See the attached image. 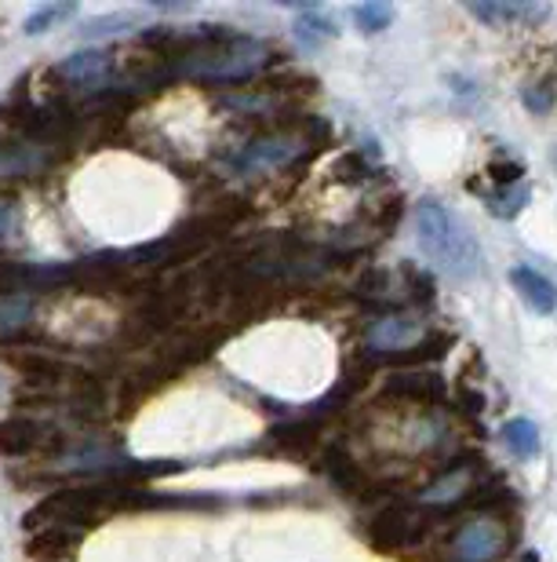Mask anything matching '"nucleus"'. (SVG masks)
I'll return each mask as SVG.
<instances>
[{"label":"nucleus","mask_w":557,"mask_h":562,"mask_svg":"<svg viewBox=\"0 0 557 562\" xmlns=\"http://www.w3.org/2000/svg\"><path fill=\"white\" fill-rule=\"evenodd\" d=\"M416 242L437 270L451 278H474L481 270V248L445 205L423 197L416 205Z\"/></svg>","instance_id":"1"},{"label":"nucleus","mask_w":557,"mask_h":562,"mask_svg":"<svg viewBox=\"0 0 557 562\" xmlns=\"http://www.w3.org/2000/svg\"><path fill=\"white\" fill-rule=\"evenodd\" d=\"M302 147H310L302 132L273 129V132L251 135L248 143H240V147L230 150L226 164L234 172H277V169H288V164H296L302 158Z\"/></svg>","instance_id":"2"},{"label":"nucleus","mask_w":557,"mask_h":562,"mask_svg":"<svg viewBox=\"0 0 557 562\" xmlns=\"http://www.w3.org/2000/svg\"><path fill=\"white\" fill-rule=\"evenodd\" d=\"M437 515H445V512H441V508H416V504L397 501L391 508H383V512L368 523V540H372V548H380V551L412 548L430 529V518H437Z\"/></svg>","instance_id":"3"},{"label":"nucleus","mask_w":557,"mask_h":562,"mask_svg":"<svg viewBox=\"0 0 557 562\" xmlns=\"http://www.w3.org/2000/svg\"><path fill=\"white\" fill-rule=\"evenodd\" d=\"M510 545H513V529L503 523V518L485 515L456 529L448 559L451 562H496Z\"/></svg>","instance_id":"4"},{"label":"nucleus","mask_w":557,"mask_h":562,"mask_svg":"<svg viewBox=\"0 0 557 562\" xmlns=\"http://www.w3.org/2000/svg\"><path fill=\"white\" fill-rule=\"evenodd\" d=\"M66 450V439L59 428L29 413H15L0 420V453L4 456H29V453H59Z\"/></svg>","instance_id":"5"},{"label":"nucleus","mask_w":557,"mask_h":562,"mask_svg":"<svg viewBox=\"0 0 557 562\" xmlns=\"http://www.w3.org/2000/svg\"><path fill=\"white\" fill-rule=\"evenodd\" d=\"M383 391L391 394V399H401V402L445 405L448 380L437 377V372H430V369H405V372H394V377H386Z\"/></svg>","instance_id":"6"},{"label":"nucleus","mask_w":557,"mask_h":562,"mask_svg":"<svg viewBox=\"0 0 557 562\" xmlns=\"http://www.w3.org/2000/svg\"><path fill=\"white\" fill-rule=\"evenodd\" d=\"M62 158L59 150L34 147V143H0V183L4 180H29L51 169Z\"/></svg>","instance_id":"7"},{"label":"nucleus","mask_w":557,"mask_h":562,"mask_svg":"<svg viewBox=\"0 0 557 562\" xmlns=\"http://www.w3.org/2000/svg\"><path fill=\"white\" fill-rule=\"evenodd\" d=\"M318 439H321V424L310 420V416H296V420L277 424L267 435V445L281 456H310Z\"/></svg>","instance_id":"8"},{"label":"nucleus","mask_w":557,"mask_h":562,"mask_svg":"<svg viewBox=\"0 0 557 562\" xmlns=\"http://www.w3.org/2000/svg\"><path fill=\"white\" fill-rule=\"evenodd\" d=\"M55 74L73 88L96 91L99 85H107V77L113 74V59L107 51H81V56H70Z\"/></svg>","instance_id":"9"},{"label":"nucleus","mask_w":557,"mask_h":562,"mask_svg":"<svg viewBox=\"0 0 557 562\" xmlns=\"http://www.w3.org/2000/svg\"><path fill=\"white\" fill-rule=\"evenodd\" d=\"M321 472L329 475V482L339 489V493H364V475H361V464L354 461L350 450L343 442H332L329 450L321 456Z\"/></svg>","instance_id":"10"},{"label":"nucleus","mask_w":557,"mask_h":562,"mask_svg":"<svg viewBox=\"0 0 557 562\" xmlns=\"http://www.w3.org/2000/svg\"><path fill=\"white\" fill-rule=\"evenodd\" d=\"M26 548H29V555L40 562L73 559V551L81 548V534L77 529H62V526H40V529H29Z\"/></svg>","instance_id":"11"},{"label":"nucleus","mask_w":557,"mask_h":562,"mask_svg":"<svg viewBox=\"0 0 557 562\" xmlns=\"http://www.w3.org/2000/svg\"><path fill=\"white\" fill-rule=\"evenodd\" d=\"M510 281H513V289H518L521 300L535 310V315H550V310L557 307V289H554V281L543 278L535 267H513V270H510Z\"/></svg>","instance_id":"12"},{"label":"nucleus","mask_w":557,"mask_h":562,"mask_svg":"<svg viewBox=\"0 0 557 562\" xmlns=\"http://www.w3.org/2000/svg\"><path fill=\"white\" fill-rule=\"evenodd\" d=\"M467 12L481 19V23L488 26H510V23H521V19H543L546 8H535V4H507V0H496V4H488V0H474V4H467Z\"/></svg>","instance_id":"13"},{"label":"nucleus","mask_w":557,"mask_h":562,"mask_svg":"<svg viewBox=\"0 0 557 562\" xmlns=\"http://www.w3.org/2000/svg\"><path fill=\"white\" fill-rule=\"evenodd\" d=\"M34 315V296L29 293H4L0 296V337H18Z\"/></svg>","instance_id":"14"},{"label":"nucleus","mask_w":557,"mask_h":562,"mask_svg":"<svg viewBox=\"0 0 557 562\" xmlns=\"http://www.w3.org/2000/svg\"><path fill=\"white\" fill-rule=\"evenodd\" d=\"M503 442H507V450L518 456V461H532V456L540 453V428L518 416V420L503 424Z\"/></svg>","instance_id":"15"},{"label":"nucleus","mask_w":557,"mask_h":562,"mask_svg":"<svg viewBox=\"0 0 557 562\" xmlns=\"http://www.w3.org/2000/svg\"><path fill=\"white\" fill-rule=\"evenodd\" d=\"M488 201V212L499 216V220H513L524 205H529V186L518 183V186H499V191L485 194Z\"/></svg>","instance_id":"16"},{"label":"nucleus","mask_w":557,"mask_h":562,"mask_svg":"<svg viewBox=\"0 0 557 562\" xmlns=\"http://www.w3.org/2000/svg\"><path fill=\"white\" fill-rule=\"evenodd\" d=\"M73 12H77V4H48V8H40V12H34V15L26 19V34L29 37L48 34L51 26L62 23V19H70Z\"/></svg>","instance_id":"17"},{"label":"nucleus","mask_w":557,"mask_h":562,"mask_svg":"<svg viewBox=\"0 0 557 562\" xmlns=\"http://www.w3.org/2000/svg\"><path fill=\"white\" fill-rule=\"evenodd\" d=\"M368 175H372V169H368V161L357 150L343 154V158L332 164V180L335 183H364Z\"/></svg>","instance_id":"18"},{"label":"nucleus","mask_w":557,"mask_h":562,"mask_svg":"<svg viewBox=\"0 0 557 562\" xmlns=\"http://www.w3.org/2000/svg\"><path fill=\"white\" fill-rule=\"evenodd\" d=\"M296 29H299V40L307 48H318V45H324V40L335 34V26L329 23V19H321V15H313V12L302 15L299 23H296Z\"/></svg>","instance_id":"19"},{"label":"nucleus","mask_w":557,"mask_h":562,"mask_svg":"<svg viewBox=\"0 0 557 562\" xmlns=\"http://www.w3.org/2000/svg\"><path fill=\"white\" fill-rule=\"evenodd\" d=\"M521 102L529 113H550L557 102V88H550V81H535V85H524Z\"/></svg>","instance_id":"20"},{"label":"nucleus","mask_w":557,"mask_h":562,"mask_svg":"<svg viewBox=\"0 0 557 562\" xmlns=\"http://www.w3.org/2000/svg\"><path fill=\"white\" fill-rule=\"evenodd\" d=\"M357 26L364 29V34H380V29H386L394 23V8L391 4H361L354 12Z\"/></svg>","instance_id":"21"},{"label":"nucleus","mask_w":557,"mask_h":562,"mask_svg":"<svg viewBox=\"0 0 557 562\" xmlns=\"http://www.w3.org/2000/svg\"><path fill=\"white\" fill-rule=\"evenodd\" d=\"M132 23H139V12H117V15H107V19H91V23H84L77 34L81 37H102V34H113V29H128Z\"/></svg>","instance_id":"22"},{"label":"nucleus","mask_w":557,"mask_h":562,"mask_svg":"<svg viewBox=\"0 0 557 562\" xmlns=\"http://www.w3.org/2000/svg\"><path fill=\"white\" fill-rule=\"evenodd\" d=\"M488 175L496 180V186H518L521 175H524V169H521L518 161H492V164H488Z\"/></svg>","instance_id":"23"},{"label":"nucleus","mask_w":557,"mask_h":562,"mask_svg":"<svg viewBox=\"0 0 557 562\" xmlns=\"http://www.w3.org/2000/svg\"><path fill=\"white\" fill-rule=\"evenodd\" d=\"M23 227V216H18L15 205H0V242H12Z\"/></svg>","instance_id":"24"},{"label":"nucleus","mask_w":557,"mask_h":562,"mask_svg":"<svg viewBox=\"0 0 557 562\" xmlns=\"http://www.w3.org/2000/svg\"><path fill=\"white\" fill-rule=\"evenodd\" d=\"M456 399L462 405V413H481V410H485V394L474 391V388H467V383H459Z\"/></svg>","instance_id":"25"},{"label":"nucleus","mask_w":557,"mask_h":562,"mask_svg":"<svg viewBox=\"0 0 557 562\" xmlns=\"http://www.w3.org/2000/svg\"><path fill=\"white\" fill-rule=\"evenodd\" d=\"M521 562H540V555H535V551H529V555H524Z\"/></svg>","instance_id":"26"}]
</instances>
